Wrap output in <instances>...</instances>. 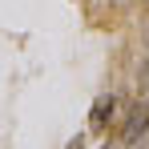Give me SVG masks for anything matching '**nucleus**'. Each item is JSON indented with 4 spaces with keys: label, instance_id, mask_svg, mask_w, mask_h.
Returning <instances> with one entry per match:
<instances>
[{
    "label": "nucleus",
    "instance_id": "7ed1b4c3",
    "mask_svg": "<svg viewBox=\"0 0 149 149\" xmlns=\"http://www.w3.org/2000/svg\"><path fill=\"white\" fill-rule=\"evenodd\" d=\"M105 4H109V8H125V4H133V0H93V8H105Z\"/></svg>",
    "mask_w": 149,
    "mask_h": 149
},
{
    "label": "nucleus",
    "instance_id": "20e7f679",
    "mask_svg": "<svg viewBox=\"0 0 149 149\" xmlns=\"http://www.w3.org/2000/svg\"><path fill=\"white\" fill-rule=\"evenodd\" d=\"M101 149H129V141H125V137H117V141H105Z\"/></svg>",
    "mask_w": 149,
    "mask_h": 149
},
{
    "label": "nucleus",
    "instance_id": "f03ea898",
    "mask_svg": "<svg viewBox=\"0 0 149 149\" xmlns=\"http://www.w3.org/2000/svg\"><path fill=\"white\" fill-rule=\"evenodd\" d=\"M117 109H121V101L113 97V93L97 97V101H93V109H89V125H93V129H105V125L117 117Z\"/></svg>",
    "mask_w": 149,
    "mask_h": 149
},
{
    "label": "nucleus",
    "instance_id": "f257e3e1",
    "mask_svg": "<svg viewBox=\"0 0 149 149\" xmlns=\"http://www.w3.org/2000/svg\"><path fill=\"white\" fill-rule=\"evenodd\" d=\"M145 129H149V105L137 101V105L125 113V121H121V137H125V141H137Z\"/></svg>",
    "mask_w": 149,
    "mask_h": 149
},
{
    "label": "nucleus",
    "instance_id": "423d86ee",
    "mask_svg": "<svg viewBox=\"0 0 149 149\" xmlns=\"http://www.w3.org/2000/svg\"><path fill=\"white\" fill-rule=\"evenodd\" d=\"M145 4H149V0H145Z\"/></svg>",
    "mask_w": 149,
    "mask_h": 149
},
{
    "label": "nucleus",
    "instance_id": "39448f33",
    "mask_svg": "<svg viewBox=\"0 0 149 149\" xmlns=\"http://www.w3.org/2000/svg\"><path fill=\"white\" fill-rule=\"evenodd\" d=\"M69 149H85V141H81V137H77V141H73V145H69Z\"/></svg>",
    "mask_w": 149,
    "mask_h": 149
}]
</instances>
